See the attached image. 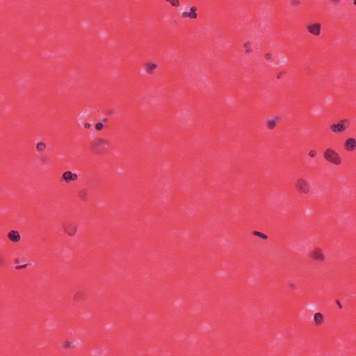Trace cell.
<instances>
[{
    "instance_id": "1",
    "label": "cell",
    "mask_w": 356,
    "mask_h": 356,
    "mask_svg": "<svg viewBox=\"0 0 356 356\" xmlns=\"http://www.w3.org/2000/svg\"><path fill=\"white\" fill-rule=\"evenodd\" d=\"M323 157L327 161L332 164L339 166L342 164V158L340 157L339 154L331 148L326 149L324 152Z\"/></svg>"
},
{
    "instance_id": "7",
    "label": "cell",
    "mask_w": 356,
    "mask_h": 356,
    "mask_svg": "<svg viewBox=\"0 0 356 356\" xmlns=\"http://www.w3.org/2000/svg\"><path fill=\"white\" fill-rule=\"evenodd\" d=\"M65 231L70 235H74L77 232V227L73 223H65L64 225Z\"/></svg>"
},
{
    "instance_id": "14",
    "label": "cell",
    "mask_w": 356,
    "mask_h": 356,
    "mask_svg": "<svg viewBox=\"0 0 356 356\" xmlns=\"http://www.w3.org/2000/svg\"><path fill=\"white\" fill-rule=\"evenodd\" d=\"M65 346L67 347V348H69L70 347L69 342H65Z\"/></svg>"
},
{
    "instance_id": "15",
    "label": "cell",
    "mask_w": 356,
    "mask_h": 356,
    "mask_svg": "<svg viewBox=\"0 0 356 356\" xmlns=\"http://www.w3.org/2000/svg\"><path fill=\"white\" fill-rule=\"evenodd\" d=\"M337 304L338 305L339 308H342V305H341V303H340V302L339 303V300H337Z\"/></svg>"
},
{
    "instance_id": "6",
    "label": "cell",
    "mask_w": 356,
    "mask_h": 356,
    "mask_svg": "<svg viewBox=\"0 0 356 356\" xmlns=\"http://www.w3.org/2000/svg\"><path fill=\"white\" fill-rule=\"evenodd\" d=\"M356 147L355 140L354 138H349L344 143V149L348 152H352L355 150Z\"/></svg>"
},
{
    "instance_id": "9",
    "label": "cell",
    "mask_w": 356,
    "mask_h": 356,
    "mask_svg": "<svg viewBox=\"0 0 356 356\" xmlns=\"http://www.w3.org/2000/svg\"><path fill=\"white\" fill-rule=\"evenodd\" d=\"M314 321L315 323L320 325L323 322V316L321 313H316L314 316Z\"/></svg>"
},
{
    "instance_id": "2",
    "label": "cell",
    "mask_w": 356,
    "mask_h": 356,
    "mask_svg": "<svg viewBox=\"0 0 356 356\" xmlns=\"http://www.w3.org/2000/svg\"><path fill=\"white\" fill-rule=\"evenodd\" d=\"M296 187L298 192L302 193V194H307L310 190V184L308 181H306L303 178H298L296 183Z\"/></svg>"
},
{
    "instance_id": "11",
    "label": "cell",
    "mask_w": 356,
    "mask_h": 356,
    "mask_svg": "<svg viewBox=\"0 0 356 356\" xmlns=\"http://www.w3.org/2000/svg\"><path fill=\"white\" fill-rule=\"evenodd\" d=\"M254 234L255 235H257V236L260 237V238L263 239H268V236H266V234H264V233H261V232H254Z\"/></svg>"
},
{
    "instance_id": "8",
    "label": "cell",
    "mask_w": 356,
    "mask_h": 356,
    "mask_svg": "<svg viewBox=\"0 0 356 356\" xmlns=\"http://www.w3.org/2000/svg\"><path fill=\"white\" fill-rule=\"evenodd\" d=\"M8 238L10 241L12 242H18L20 240V235L19 232L15 230H12L10 231L9 234H8Z\"/></svg>"
},
{
    "instance_id": "12",
    "label": "cell",
    "mask_w": 356,
    "mask_h": 356,
    "mask_svg": "<svg viewBox=\"0 0 356 356\" xmlns=\"http://www.w3.org/2000/svg\"><path fill=\"white\" fill-rule=\"evenodd\" d=\"M276 123L275 122V121L271 120V121H269L268 122V127L269 128V129H273V128L276 127Z\"/></svg>"
},
{
    "instance_id": "5",
    "label": "cell",
    "mask_w": 356,
    "mask_h": 356,
    "mask_svg": "<svg viewBox=\"0 0 356 356\" xmlns=\"http://www.w3.org/2000/svg\"><path fill=\"white\" fill-rule=\"evenodd\" d=\"M321 29V26L320 24H319V23L310 25L308 27V30L309 32L312 33V34L315 35V36H319V34H320Z\"/></svg>"
},
{
    "instance_id": "10",
    "label": "cell",
    "mask_w": 356,
    "mask_h": 356,
    "mask_svg": "<svg viewBox=\"0 0 356 356\" xmlns=\"http://www.w3.org/2000/svg\"><path fill=\"white\" fill-rule=\"evenodd\" d=\"M86 294L82 292H79L77 293H76L75 294V296H74V300H76V301H77V300H83L84 299L86 298Z\"/></svg>"
},
{
    "instance_id": "4",
    "label": "cell",
    "mask_w": 356,
    "mask_h": 356,
    "mask_svg": "<svg viewBox=\"0 0 356 356\" xmlns=\"http://www.w3.org/2000/svg\"><path fill=\"white\" fill-rule=\"evenodd\" d=\"M310 257L313 260L317 261H324L325 260V255L323 251L319 248H316L310 253Z\"/></svg>"
},
{
    "instance_id": "13",
    "label": "cell",
    "mask_w": 356,
    "mask_h": 356,
    "mask_svg": "<svg viewBox=\"0 0 356 356\" xmlns=\"http://www.w3.org/2000/svg\"><path fill=\"white\" fill-rule=\"evenodd\" d=\"M316 154H317L316 151L315 150H311L310 153H309V155H310V157H316Z\"/></svg>"
},
{
    "instance_id": "3",
    "label": "cell",
    "mask_w": 356,
    "mask_h": 356,
    "mask_svg": "<svg viewBox=\"0 0 356 356\" xmlns=\"http://www.w3.org/2000/svg\"><path fill=\"white\" fill-rule=\"evenodd\" d=\"M349 126V121L346 119L342 120L337 123L333 124L331 127V130L334 133H341L347 130Z\"/></svg>"
}]
</instances>
